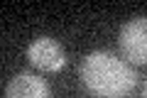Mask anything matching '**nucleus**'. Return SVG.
<instances>
[{"label": "nucleus", "instance_id": "nucleus-3", "mask_svg": "<svg viewBox=\"0 0 147 98\" xmlns=\"http://www.w3.org/2000/svg\"><path fill=\"white\" fill-rule=\"evenodd\" d=\"M27 59L32 66L39 71H61L66 66V52L54 37H37L30 47H27Z\"/></svg>", "mask_w": 147, "mask_h": 98}, {"label": "nucleus", "instance_id": "nucleus-2", "mask_svg": "<svg viewBox=\"0 0 147 98\" xmlns=\"http://www.w3.org/2000/svg\"><path fill=\"white\" fill-rule=\"evenodd\" d=\"M120 54L127 64H147V17H132L120 27Z\"/></svg>", "mask_w": 147, "mask_h": 98}, {"label": "nucleus", "instance_id": "nucleus-1", "mask_svg": "<svg viewBox=\"0 0 147 98\" xmlns=\"http://www.w3.org/2000/svg\"><path fill=\"white\" fill-rule=\"evenodd\" d=\"M79 78L96 98H123L135 88L137 74L125 59L110 52H91L79 66Z\"/></svg>", "mask_w": 147, "mask_h": 98}, {"label": "nucleus", "instance_id": "nucleus-5", "mask_svg": "<svg viewBox=\"0 0 147 98\" xmlns=\"http://www.w3.org/2000/svg\"><path fill=\"white\" fill-rule=\"evenodd\" d=\"M142 98H147V86H145V96H142Z\"/></svg>", "mask_w": 147, "mask_h": 98}, {"label": "nucleus", "instance_id": "nucleus-4", "mask_svg": "<svg viewBox=\"0 0 147 98\" xmlns=\"http://www.w3.org/2000/svg\"><path fill=\"white\" fill-rule=\"evenodd\" d=\"M5 98H52V88L42 76L22 71L10 78L5 88Z\"/></svg>", "mask_w": 147, "mask_h": 98}]
</instances>
